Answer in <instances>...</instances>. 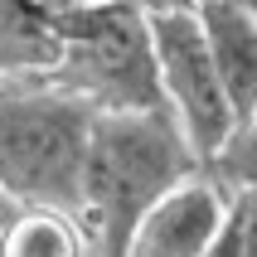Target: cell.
<instances>
[{
	"mask_svg": "<svg viewBox=\"0 0 257 257\" xmlns=\"http://www.w3.org/2000/svg\"><path fill=\"white\" fill-rule=\"evenodd\" d=\"M247 5H257V0H247Z\"/></svg>",
	"mask_w": 257,
	"mask_h": 257,
	"instance_id": "cell-13",
	"label": "cell"
},
{
	"mask_svg": "<svg viewBox=\"0 0 257 257\" xmlns=\"http://www.w3.org/2000/svg\"><path fill=\"white\" fill-rule=\"evenodd\" d=\"M0 257H87V238L68 209H15L0 228Z\"/></svg>",
	"mask_w": 257,
	"mask_h": 257,
	"instance_id": "cell-8",
	"label": "cell"
},
{
	"mask_svg": "<svg viewBox=\"0 0 257 257\" xmlns=\"http://www.w3.org/2000/svg\"><path fill=\"white\" fill-rule=\"evenodd\" d=\"M121 5H141V10H189L194 0H121Z\"/></svg>",
	"mask_w": 257,
	"mask_h": 257,
	"instance_id": "cell-11",
	"label": "cell"
},
{
	"mask_svg": "<svg viewBox=\"0 0 257 257\" xmlns=\"http://www.w3.org/2000/svg\"><path fill=\"white\" fill-rule=\"evenodd\" d=\"M10 214H15V204L5 199V194H0V228H5V223H10Z\"/></svg>",
	"mask_w": 257,
	"mask_h": 257,
	"instance_id": "cell-12",
	"label": "cell"
},
{
	"mask_svg": "<svg viewBox=\"0 0 257 257\" xmlns=\"http://www.w3.org/2000/svg\"><path fill=\"white\" fill-rule=\"evenodd\" d=\"M228 218H233V228H238L243 257H257V180L228 185Z\"/></svg>",
	"mask_w": 257,
	"mask_h": 257,
	"instance_id": "cell-10",
	"label": "cell"
},
{
	"mask_svg": "<svg viewBox=\"0 0 257 257\" xmlns=\"http://www.w3.org/2000/svg\"><path fill=\"white\" fill-rule=\"evenodd\" d=\"M223 209H228V189L209 170L189 175L141 214V223L131 228L126 257H199L214 243Z\"/></svg>",
	"mask_w": 257,
	"mask_h": 257,
	"instance_id": "cell-5",
	"label": "cell"
},
{
	"mask_svg": "<svg viewBox=\"0 0 257 257\" xmlns=\"http://www.w3.org/2000/svg\"><path fill=\"white\" fill-rule=\"evenodd\" d=\"M209 175H214L223 189H228V185H243V180H257V116L228 141V151L209 165Z\"/></svg>",
	"mask_w": 257,
	"mask_h": 257,
	"instance_id": "cell-9",
	"label": "cell"
},
{
	"mask_svg": "<svg viewBox=\"0 0 257 257\" xmlns=\"http://www.w3.org/2000/svg\"><path fill=\"white\" fill-rule=\"evenodd\" d=\"M204 49L228 92L238 131L257 116V5L247 0H194Z\"/></svg>",
	"mask_w": 257,
	"mask_h": 257,
	"instance_id": "cell-6",
	"label": "cell"
},
{
	"mask_svg": "<svg viewBox=\"0 0 257 257\" xmlns=\"http://www.w3.org/2000/svg\"><path fill=\"white\" fill-rule=\"evenodd\" d=\"M146 29H151V63H156L160 107L170 112V121L189 141V151L209 170L238 136V116H233L228 92H223L214 63H209L194 5L189 10H146Z\"/></svg>",
	"mask_w": 257,
	"mask_h": 257,
	"instance_id": "cell-4",
	"label": "cell"
},
{
	"mask_svg": "<svg viewBox=\"0 0 257 257\" xmlns=\"http://www.w3.org/2000/svg\"><path fill=\"white\" fill-rule=\"evenodd\" d=\"M63 39L49 83L92 112H146L160 107L151 29L141 5L121 0H49Z\"/></svg>",
	"mask_w": 257,
	"mask_h": 257,
	"instance_id": "cell-3",
	"label": "cell"
},
{
	"mask_svg": "<svg viewBox=\"0 0 257 257\" xmlns=\"http://www.w3.org/2000/svg\"><path fill=\"white\" fill-rule=\"evenodd\" d=\"M92 107L54 83H0V194L15 209H78Z\"/></svg>",
	"mask_w": 257,
	"mask_h": 257,
	"instance_id": "cell-2",
	"label": "cell"
},
{
	"mask_svg": "<svg viewBox=\"0 0 257 257\" xmlns=\"http://www.w3.org/2000/svg\"><path fill=\"white\" fill-rule=\"evenodd\" d=\"M199 156L189 151L165 107L146 112H97L87 131L78 209L87 257H126L131 228L151 204L180 180L199 175Z\"/></svg>",
	"mask_w": 257,
	"mask_h": 257,
	"instance_id": "cell-1",
	"label": "cell"
},
{
	"mask_svg": "<svg viewBox=\"0 0 257 257\" xmlns=\"http://www.w3.org/2000/svg\"><path fill=\"white\" fill-rule=\"evenodd\" d=\"M58 54L63 39L49 0H0V83H49Z\"/></svg>",
	"mask_w": 257,
	"mask_h": 257,
	"instance_id": "cell-7",
	"label": "cell"
}]
</instances>
